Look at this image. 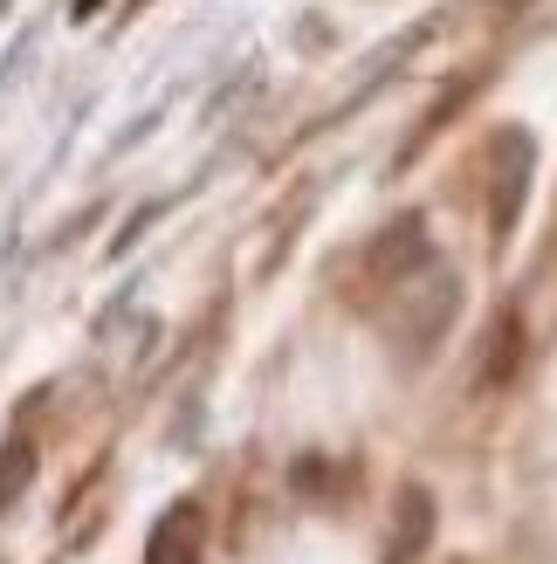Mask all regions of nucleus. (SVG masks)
I'll use <instances>...</instances> for the list:
<instances>
[{"label":"nucleus","mask_w":557,"mask_h":564,"mask_svg":"<svg viewBox=\"0 0 557 564\" xmlns=\"http://www.w3.org/2000/svg\"><path fill=\"white\" fill-rule=\"evenodd\" d=\"M455 310H461V282L448 275V269H421V275H406L400 290H393V345H400V358L406 365H421V358H434L440 351V337H448V324H455Z\"/></svg>","instance_id":"nucleus-1"},{"label":"nucleus","mask_w":557,"mask_h":564,"mask_svg":"<svg viewBox=\"0 0 557 564\" xmlns=\"http://www.w3.org/2000/svg\"><path fill=\"white\" fill-rule=\"evenodd\" d=\"M482 173H489V235H495V248H510L516 220H523V200H531L537 138L516 131V124H503V131L489 138V152H482Z\"/></svg>","instance_id":"nucleus-2"},{"label":"nucleus","mask_w":557,"mask_h":564,"mask_svg":"<svg viewBox=\"0 0 557 564\" xmlns=\"http://www.w3.org/2000/svg\"><path fill=\"white\" fill-rule=\"evenodd\" d=\"M434 262V248H427V220L421 214H406V220H393V228H379L372 235V248H365V290L379 296V290H400L406 275H421Z\"/></svg>","instance_id":"nucleus-3"},{"label":"nucleus","mask_w":557,"mask_h":564,"mask_svg":"<svg viewBox=\"0 0 557 564\" xmlns=\"http://www.w3.org/2000/svg\"><path fill=\"white\" fill-rule=\"evenodd\" d=\"M207 557V510L200 502H173L159 523H152V538H145V564H200Z\"/></svg>","instance_id":"nucleus-4"},{"label":"nucleus","mask_w":557,"mask_h":564,"mask_svg":"<svg viewBox=\"0 0 557 564\" xmlns=\"http://www.w3.org/2000/svg\"><path fill=\"white\" fill-rule=\"evenodd\" d=\"M427 544H434V496L427 489H400L393 538H385V564H421Z\"/></svg>","instance_id":"nucleus-5"},{"label":"nucleus","mask_w":557,"mask_h":564,"mask_svg":"<svg viewBox=\"0 0 557 564\" xmlns=\"http://www.w3.org/2000/svg\"><path fill=\"white\" fill-rule=\"evenodd\" d=\"M516 372H523V317H516V310H495L489 345H482V365H476V386H482V392H503Z\"/></svg>","instance_id":"nucleus-6"},{"label":"nucleus","mask_w":557,"mask_h":564,"mask_svg":"<svg viewBox=\"0 0 557 564\" xmlns=\"http://www.w3.org/2000/svg\"><path fill=\"white\" fill-rule=\"evenodd\" d=\"M28 482H35V447H28V441H8V447H0V517H8L14 502L28 496Z\"/></svg>","instance_id":"nucleus-7"},{"label":"nucleus","mask_w":557,"mask_h":564,"mask_svg":"<svg viewBox=\"0 0 557 564\" xmlns=\"http://www.w3.org/2000/svg\"><path fill=\"white\" fill-rule=\"evenodd\" d=\"M76 14H97V0H76Z\"/></svg>","instance_id":"nucleus-8"}]
</instances>
